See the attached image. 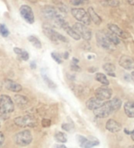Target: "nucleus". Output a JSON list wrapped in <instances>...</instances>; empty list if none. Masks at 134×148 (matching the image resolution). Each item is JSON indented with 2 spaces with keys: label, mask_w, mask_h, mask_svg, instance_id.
Instances as JSON below:
<instances>
[{
  "label": "nucleus",
  "mask_w": 134,
  "mask_h": 148,
  "mask_svg": "<svg viewBox=\"0 0 134 148\" xmlns=\"http://www.w3.org/2000/svg\"><path fill=\"white\" fill-rule=\"evenodd\" d=\"M14 110V103L13 100L8 95L0 96V114L4 119L9 118Z\"/></svg>",
  "instance_id": "f257e3e1"
},
{
  "label": "nucleus",
  "mask_w": 134,
  "mask_h": 148,
  "mask_svg": "<svg viewBox=\"0 0 134 148\" xmlns=\"http://www.w3.org/2000/svg\"><path fill=\"white\" fill-rule=\"evenodd\" d=\"M14 142L16 145L21 147H26L32 142L33 137L32 132L29 130H23L17 132L14 137Z\"/></svg>",
  "instance_id": "f03ea898"
},
{
  "label": "nucleus",
  "mask_w": 134,
  "mask_h": 148,
  "mask_svg": "<svg viewBox=\"0 0 134 148\" xmlns=\"http://www.w3.org/2000/svg\"><path fill=\"white\" fill-rule=\"evenodd\" d=\"M14 124L21 128L24 127H35L36 125V119L32 115L27 114V115L20 116L14 119Z\"/></svg>",
  "instance_id": "7ed1b4c3"
},
{
  "label": "nucleus",
  "mask_w": 134,
  "mask_h": 148,
  "mask_svg": "<svg viewBox=\"0 0 134 148\" xmlns=\"http://www.w3.org/2000/svg\"><path fill=\"white\" fill-rule=\"evenodd\" d=\"M71 14L75 19L79 21V23L85 25H89L91 23L90 17L89 16L88 12H86L84 9L74 8L71 10Z\"/></svg>",
  "instance_id": "20e7f679"
},
{
  "label": "nucleus",
  "mask_w": 134,
  "mask_h": 148,
  "mask_svg": "<svg viewBox=\"0 0 134 148\" xmlns=\"http://www.w3.org/2000/svg\"><path fill=\"white\" fill-rule=\"evenodd\" d=\"M72 28L75 32L77 33L80 37L84 38L85 40H90L92 38V32L86 25L81 23H75L73 25Z\"/></svg>",
  "instance_id": "39448f33"
},
{
  "label": "nucleus",
  "mask_w": 134,
  "mask_h": 148,
  "mask_svg": "<svg viewBox=\"0 0 134 148\" xmlns=\"http://www.w3.org/2000/svg\"><path fill=\"white\" fill-rule=\"evenodd\" d=\"M115 111L113 110L111 106L109 103V101L104 102V103L99 108H97L96 110H93L94 115L99 118V119H105L107 118L108 116H110L112 113H114Z\"/></svg>",
  "instance_id": "423d86ee"
},
{
  "label": "nucleus",
  "mask_w": 134,
  "mask_h": 148,
  "mask_svg": "<svg viewBox=\"0 0 134 148\" xmlns=\"http://www.w3.org/2000/svg\"><path fill=\"white\" fill-rule=\"evenodd\" d=\"M43 31L46 37L49 39H50L51 41H53V42H58V41L64 42H68L66 37H65L64 35H62L61 34L56 32L55 30L51 28V27H43Z\"/></svg>",
  "instance_id": "0eeeda50"
},
{
  "label": "nucleus",
  "mask_w": 134,
  "mask_h": 148,
  "mask_svg": "<svg viewBox=\"0 0 134 148\" xmlns=\"http://www.w3.org/2000/svg\"><path fill=\"white\" fill-rule=\"evenodd\" d=\"M20 14L22 18L28 24H33L35 22V16L33 11L29 5H23L20 8Z\"/></svg>",
  "instance_id": "6e6552de"
},
{
  "label": "nucleus",
  "mask_w": 134,
  "mask_h": 148,
  "mask_svg": "<svg viewBox=\"0 0 134 148\" xmlns=\"http://www.w3.org/2000/svg\"><path fill=\"white\" fill-rule=\"evenodd\" d=\"M95 96L102 101L110 100L111 97L112 96V90L107 86H101L96 89Z\"/></svg>",
  "instance_id": "1a4fd4ad"
},
{
  "label": "nucleus",
  "mask_w": 134,
  "mask_h": 148,
  "mask_svg": "<svg viewBox=\"0 0 134 148\" xmlns=\"http://www.w3.org/2000/svg\"><path fill=\"white\" fill-rule=\"evenodd\" d=\"M42 14L45 18L47 20H50V21H54L56 19L57 16H60L58 11L56 10L54 6H50V5H46L45 7H43L42 10Z\"/></svg>",
  "instance_id": "9d476101"
},
{
  "label": "nucleus",
  "mask_w": 134,
  "mask_h": 148,
  "mask_svg": "<svg viewBox=\"0 0 134 148\" xmlns=\"http://www.w3.org/2000/svg\"><path fill=\"white\" fill-rule=\"evenodd\" d=\"M96 37H97V43L101 47L107 49H112L113 44H111L110 41L108 40L105 33H104L103 32H97Z\"/></svg>",
  "instance_id": "9b49d317"
},
{
  "label": "nucleus",
  "mask_w": 134,
  "mask_h": 148,
  "mask_svg": "<svg viewBox=\"0 0 134 148\" xmlns=\"http://www.w3.org/2000/svg\"><path fill=\"white\" fill-rule=\"evenodd\" d=\"M78 142L79 143L81 147L82 148H91L93 147L98 145L100 143L99 140L95 139V140H88L87 138L82 136H77Z\"/></svg>",
  "instance_id": "f8f14e48"
},
{
  "label": "nucleus",
  "mask_w": 134,
  "mask_h": 148,
  "mask_svg": "<svg viewBox=\"0 0 134 148\" xmlns=\"http://www.w3.org/2000/svg\"><path fill=\"white\" fill-rule=\"evenodd\" d=\"M119 65L126 70H134V59L129 56L123 55L119 59Z\"/></svg>",
  "instance_id": "ddd939ff"
},
{
  "label": "nucleus",
  "mask_w": 134,
  "mask_h": 148,
  "mask_svg": "<svg viewBox=\"0 0 134 148\" xmlns=\"http://www.w3.org/2000/svg\"><path fill=\"white\" fill-rule=\"evenodd\" d=\"M104 103V101L99 100L97 97H92L90 99H89L86 103V108H88L89 110H96L97 108H99L100 107H101L103 104Z\"/></svg>",
  "instance_id": "4468645a"
},
{
  "label": "nucleus",
  "mask_w": 134,
  "mask_h": 148,
  "mask_svg": "<svg viewBox=\"0 0 134 148\" xmlns=\"http://www.w3.org/2000/svg\"><path fill=\"white\" fill-rule=\"evenodd\" d=\"M105 127H106V129L107 131H109L111 132H118L121 131L122 129V125L117 121H115V120H114V119H109L107 121Z\"/></svg>",
  "instance_id": "2eb2a0df"
},
{
  "label": "nucleus",
  "mask_w": 134,
  "mask_h": 148,
  "mask_svg": "<svg viewBox=\"0 0 134 148\" xmlns=\"http://www.w3.org/2000/svg\"><path fill=\"white\" fill-rule=\"evenodd\" d=\"M5 87L6 89H8L11 92H18L22 90V86L20 84L13 81V80H10V79L5 80Z\"/></svg>",
  "instance_id": "dca6fc26"
},
{
  "label": "nucleus",
  "mask_w": 134,
  "mask_h": 148,
  "mask_svg": "<svg viewBox=\"0 0 134 148\" xmlns=\"http://www.w3.org/2000/svg\"><path fill=\"white\" fill-rule=\"evenodd\" d=\"M125 113L129 118H134V101H128L124 104Z\"/></svg>",
  "instance_id": "f3484780"
},
{
  "label": "nucleus",
  "mask_w": 134,
  "mask_h": 148,
  "mask_svg": "<svg viewBox=\"0 0 134 148\" xmlns=\"http://www.w3.org/2000/svg\"><path fill=\"white\" fill-rule=\"evenodd\" d=\"M108 28L110 30L111 32H112L113 34H115L117 36L122 37V38H126V33L124 32L121 29L120 27L115 25V24H108Z\"/></svg>",
  "instance_id": "a211bd4d"
},
{
  "label": "nucleus",
  "mask_w": 134,
  "mask_h": 148,
  "mask_svg": "<svg viewBox=\"0 0 134 148\" xmlns=\"http://www.w3.org/2000/svg\"><path fill=\"white\" fill-rule=\"evenodd\" d=\"M88 14L89 16V17H90V20L93 22L94 24H96L98 25V24H100L101 23L102 20L101 18H100V16L95 12V10H94L93 7H89Z\"/></svg>",
  "instance_id": "6ab92c4d"
},
{
  "label": "nucleus",
  "mask_w": 134,
  "mask_h": 148,
  "mask_svg": "<svg viewBox=\"0 0 134 148\" xmlns=\"http://www.w3.org/2000/svg\"><path fill=\"white\" fill-rule=\"evenodd\" d=\"M103 69L107 73V75L112 77H115V71L116 67L115 65L111 64V63H107L103 65Z\"/></svg>",
  "instance_id": "aec40b11"
},
{
  "label": "nucleus",
  "mask_w": 134,
  "mask_h": 148,
  "mask_svg": "<svg viewBox=\"0 0 134 148\" xmlns=\"http://www.w3.org/2000/svg\"><path fill=\"white\" fill-rule=\"evenodd\" d=\"M42 76H43V80H44V82H46V85H47L50 89H55V88H56V86L55 85V83L51 80L50 78H49L46 72L43 70V69H42Z\"/></svg>",
  "instance_id": "412c9836"
},
{
  "label": "nucleus",
  "mask_w": 134,
  "mask_h": 148,
  "mask_svg": "<svg viewBox=\"0 0 134 148\" xmlns=\"http://www.w3.org/2000/svg\"><path fill=\"white\" fill-rule=\"evenodd\" d=\"M108 101H109V103L111 106V108H112L114 111H117L118 110H119V108L122 106V101H121V100L118 99V98H116V97L115 98H113L111 100H108Z\"/></svg>",
  "instance_id": "4be33fe9"
},
{
  "label": "nucleus",
  "mask_w": 134,
  "mask_h": 148,
  "mask_svg": "<svg viewBox=\"0 0 134 148\" xmlns=\"http://www.w3.org/2000/svg\"><path fill=\"white\" fill-rule=\"evenodd\" d=\"M96 80L99 82L100 83H101L102 85H104V86H107L110 83L106 75L103 73H97L96 75Z\"/></svg>",
  "instance_id": "5701e85b"
},
{
  "label": "nucleus",
  "mask_w": 134,
  "mask_h": 148,
  "mask_svg": "<svg viewBox=\"0 0 134 148\" xmlns=\"http://www.w3.org/2000/svg\"><path fill=\"white\" fill-rule=\"evenodd\" d=\"M105 35L107 36V38H108V40L110 41V42L113 45L117 46L120 42V40L118 39V36L115 35V34H113L112 32H107L105 33Z\"/></svg>",
  "instance_id": "b1692460"
},
{
  "label": "nucleus",
  "mask_w": 134,
  "mask_h": 148,
  "mask_svg": "<svg viewBox=\"0 0 134 148\" xmlns=\"http://www.w3.org/2000/svg\"><path fill=\"white\" fill-rule=\"evenodd\" d=\"M27 40L29 41L32 44V46H34V47H35V48H42V43H41L40 40H39L37 37H35L34 35H31V36H29V37L27 38Z\"/></svg>",
  "instance_id": "393cba45"
},
{
  "label": "nucleus",
  "mask_w": 134,
  "mask_h": 148,
  "mask_svg": "<svg viewBox=\"0 0 134 148\" xmlns=\"http://www.w3.org/2000/svg\"><path fill=\"white\" fill-rule=\"evenodd\" d=\"M54 138H55V140L57 141V142H59V143H65L67 142V136L65 135V133L61 132H56V134L54 135Z\"/></svg>",
  "instance_id": "a878e982"
},
{
  "label": "nucleus",
  "mask_w": 134,
  "mask_h": 148,
  "mask_svg": "<svg viewBox=\"0 0 134 148\" xmlns=\"http://www.w3.org/2000/svg\"><path fill=\"white\" fill-rule=\"evenodd\" d=\"M14 100L18 105H21V104L24 105L25 103H27V100L26 99V97H24L22 95H16L14 97Z\"/></svg>",
  "instance_id": "bb28decb"
},
{
  "label": "nucleus",
  "mask_w": 134,
  "mask_h": 148,
  "mask_svg": "<svg viewBox=\"0 0 134 148\" xmlns=\"http://www.w3.org/2000/svg\"><path fill=\"white\" fill-rule=\"evenodd\" d=\"M0 35L3 37H7L10 35V31L4 24H0Z\"/></svg>",
  "instance_id": "cd10ccee"
},
{
  "label": "nucleus",
  "mask_w": 134,
  "mask_h": 148,
  "mask_svg": "<svg viewBox=\"0 0 134 148\" xmlns=\"http://www.w3.org/2000/svg\"><path fill=\"white\" fill-rule=\"evenodd\" d=\"M51 57H52V58L56 61L57 64H62V58H61V56H60V54L58 53H56V52H53L52 53H51Z\"/></svg>",
  "instance_id": "c85d7f7f"
},
{
  "label": "nucleus",
  "mask_w": 134,
  "mask_h": 148,
  "mask_svg": "<svg viewBox=\"0 0 134 148\" xmlns=\"http://www.w3.org/2000/svg\"><path fill=\"white\" fill-rule=\"evenodd\" d=\"M19 57L21 58L22 60L27 61V60L29 59V54H28V53H27V51H25V50H23V49H22L21 53V54L19 55Z\"/></svg>",
  "instance_id": "c756f323"
},
{
  "label": "nucleus",
  "mask_w": 134,
  "mask_h": 148,
  "mask_svg": "<svg viewBox=\"0 0 134 148\" xmlns=\"http://www.w3.org/2000/svg\"><path fill=\"white\" fill-rule=\"evenodd\" d=\"M51 125V120L49 119H43L42 121V125L44 128H48V127L50 126Z\"/></svg>",
  "instance_id": "7c9ffc66"
},
{
  "label": "nucleus",
  "mask_w": 134,
  "mask_h": 148,
  "mask_svg": "<svg viewBox=\"0 0 134 148\" xmlns=\"http://www.w3.org/2000/svg\"><path fill=\"white\" fill-rule=\"evenodd\" d=\"M62 129H64V130H65V131H67V132H70L71 130V129H72L73 127L71 125L68 124V123H65V124H62L61 125Z\"/></svg>",
  "instance_id": "2f4dec72"
},
{
  "label": "nucleus",
  "mask_w": 134,
  "mask_h": 148,
  "mask_svg": "<svg viewBox=\"0 0 134 148\" xmlns=\"http://www.w3.org/2000/svg\"><path fill=\"white\" fill-rule=\"evenodd\" d=\"M4 142H5V136L3 132H0V147L3 145Z\"/></svg>",
  "instance_id": "473e14b6"
},
{
  "label": "nucleus",
  "mask_w": 134,
  "mask_h": 148,
  "mask_svg": "<svg viewBox=\"0 0 134 148\" xmlns=\"http://www.w3.org/2000/svg\"><path fill=\"white\" fill-rule=\"evenodd\" d=\"M71 67L72 71H80V67H78L77 64H73V63L71 64Z\"/></svg>",
  "instance_id": "72a5a7b5"
},
{
  "label": "nucleus",
  "mask_w": 134,
  "mask_h": 148,
  "mask_svg": "<svg viewBox=\"0 0 134 148\" xmlns=\"http://www.w3.org/2000/svg\"><path fill=\"white\" fill-rule=\"evenodd\" d=\"M84 1H82V0H74V1H71V4L75 5H80L82 3H83Z\"/></svg>",
  "instance_id": "f704fd0d"
},
{
  "label": "nucleus",
  "mask_w": 134,
  "mask_h": 148,
  "mask_svg": "<svg viewBox=\"0 0 134 148\" xmlns=\"http://www.w3.org/2000/svg\"><path fill=\"white\" fill-rule=\"evenodd\" d=\"M108 3H109V5H112V6H116L118 5V1H108Z\"/></svg>",
  "instance_id": "c9c22d12"
},
{
  "label": "nucleus",
  "mask_w": 134,
  "mask_h": 148,
  "mask_svg": "<svg viewBox=\"0 0 134 148\" xmlns=\"http://www.w3.org/2000/svg\"><path fill=\"white\" fill-rule=\"evenodd\" d=\"M53 148H67V147L63 144H55Z\"/></svg>",
  "instance_id": "e433bc0d"
},
{
  "label": "nucleus",
  "mask_w": 134,
  "mask_h": 148,
  "mask_svg": "<svg viewBox=\"0 0 134 148\" xmlns=\"http://www.w3.org/2000/svg\"><path fill=\"white\" fill-rule=\"evenodd\" d=\"M124 132H125V133H126V134L130 135V136H131V135L134 132V130H133V131H128L127 129H124Z\"/></svg>",
  "instance_id": "4c0bfd02"
},
{
  "label": "nucleus",
  "mask_w": 134,
  "mask_h": 148,
  "mask_svg": "<svg viewBox=\"0 0 134 148\" xmlns=\"http://www.w3.org/2000/svg\"><path fill=\"white\" fill-rule=\"evenodd\" d=\"M31 68L32 69H35L36 68V64H35V61L31 63Z\"/></svg>",
  "instance_id": "58836bf2"
},
{
  "label": "nucleus",
  "mask_w": 134,
  "mask_h": 148,
  "mask_svg": "<svg viewBox=\"0 0 134 148\" xmlns=\"http://www.w3.org/2000/svg\"><path fill=\"white\" fill-rule=\"evenodd\" d=\"M68 56H69V53H68L67 52H65V53H64V58H65V59H67V58H68Z\"/></svg>",
  "instance_id": "ea45409f"
},
{
  "label": "nucleus",
  "mask_w": 134,
  "mask_h": 148,
  "mask_svg": "<svg viewBox=\"0 0 134 148\" xmlns=\"http://www.w3.org/2000/svg\"><path fill=\"white\" fill-rule=\"evenodd\" d=\"M72 63L73 64H77V63H78V60H77L76 58H73L72 59Z\"/></svg>",
  "instance_id": "a19ab883"
},
{
  "label": "nucleus",
  "mask_w": 134,
  "mask_h": 148,
  "mask_svg": "<svg viewBox=\"0 0 134 148\" xmlns=\"http://www.w3.org/2000/svg\"><path fill=\"white\" fill-rule=\"evenodd\" d=\"M131 79L133 80V81L134 82V71H133V72L131 73Z\"/></svg>",
  "instance_id": "79ce46f5"
},
{
  "label": "nucleus",
  "mask_w": 134,
  "mask_h": 148,
  "mask_svg": "<svg viewBox=\"0 0 134 148\" xmlns=\"http://www.w3.org/2000/svg\"><path fill=\"white\" fill-rule=\"evenodd\" d=\"M131 138H132V140H133L134 141V132H133V134L131 135Z\"/></svg>",
  "instance_id": "37998d69"
},
{
  "label": "nucleus",
  "mask_w": 134,
  "mask_h": 148,
  "mask_svg": "<svg viewBox=\"0 0 134 148\" xmlns=\"http://www.w3.org/2000/svg\"><path fill=\"white\" fill-rule=\"evenodd\" d=\"M2 88H3V84H2V82H0V90L2 89Z\"/></svg>",
  "instance_id": "c03bdc74"
},
{
  "label": "nucleus",
  "mask_w": 134,
  "mask_h": 148,
  "mask_svg": "<svg viewBox=\"0 0 134 148\" xmlns=\"http://www.w3.org/2000/svg\"><path fill=\"white\" fill-rule=\"evenodd\" d=\"M130 148H134V145H133V146H132V147H130Z\"/></svg>",
  "instance_id": "a18cd8bd"
}]
</instances>
